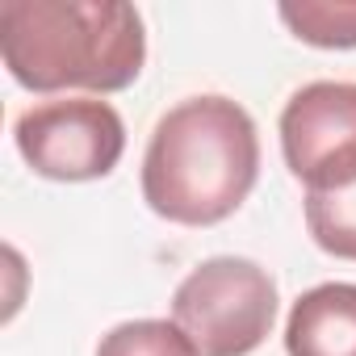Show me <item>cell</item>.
<instances>
[{"label": "cell", "instance_id": "cell-3", "mask_svg": "<svg viewBox=\"0 0 356 356\" xmlns=\"http://www.w3.org/2000/svg\"><path fill=\"white\" fill-rule=\"evenodd\" d=\"M172 323L202 356H248L273 335L277 285L256 260H202L172 293Z\"/></svg>", "mask_w": 356, "mask_h": 356}, {"label": "cell", "instance_id": "cell-4", "mask_svg": "<svg viewBox=\"0 0 356 356\" xmlns=\"http://www.w3.org/2000/svg\"><path fill=\"white\" fill-rule=\"evenodd\" d=\"M22 159L47 181H101L122 163L126 122L101 97H55L30 105L13 126Z\"/></svg>", "mask_w": 356, "mask_h": 356}, {"label": "cell", "instance_id": "cell-1", "mask_svg": "<svg viewBox=\"0 0 356 356\" xmlns=\"http://www.w3.org/2000/svg\"><path fill=\"white\" fill-rule=\"evenodd\" d=\"M260 176V134L252 113L218 92L172 105L143 155V202L181 227L231 218Z\"/></svg>", "mask_w": 356, "mask_h": 356}, {"label": "cell", "instance_id": "cell-2", "mask_svg": "<svg viewBox=\"0 0 356 356\" xmlns=\"http://www.w3.org/2000/svg\"><path fill=\"white\" fill-rule=\"evenodd\" d=\"M0 59L30 92H122L147 63V30L122 0H9Z\"/></svg>", "mask_w": 356, "mask_h": 356}, {"label": "cell", "instance_id": "cell-6", "mask_svg": "<svg viewBox=\"0 0 356 356\" xmlns=\"http://www.w3.org/2000/svg\"><path fill=\"white\" fill-rule=\"evenodd\" d=\"M289 356H356V285L327 281L306 289L285 323Z\"/></svg>", "mask_w": 356, "mask_h": 356}, {"label": "cell", "instance_id": "cell-7", "mask_svg": "<svg viewBox=\"0 0 356 356\" xmlns=\"http://www.w3.org/2000/svg\"><path fill=\"white\" fill-rule=\"evenodd\" d=\"M306 231L327 256L356 260V185L335 193H306Z\"/></svg>", "mask_w": 356, "mask_h": 356}, {"label": "cell", "instance_id": "cell-8", "mask_svg": "<svg viewBox=\"0 0 356 356\" xmlns=\"http://www.w3.org/2000/svg\"><path fill=\"white\" fill-rule=\"evenodd\" d=\"M97 356H202V352L168 318H134V323H118L109 335H101Z\"/></svg>", "mask_w": 356, "mask_h": 356}, {"label": "cell", "instance_id": "cell-5", "mask_svg": "<svg viewBox=\"0 0 356 356\" xmlns=\"http://www.w3.org/2000/svg\"><path fill=\"white\" fill-rule=\"evenodd\" d=\"M281 151L306 193L356 185V84L314 80L281 109Z\"/></svg>", "mask_w": 356, "mask_h": 356}, {"label": "cell", "instance_id": "cell-9", "mask_svg": "<svg viewBox=\"0 0 356 356\" xmlns=\"http://www.w3.org/2000/svg\"><path fill=\"white\" fill-rule=\"evenodd\" d=\"M281 22L293 30V38L323 47V51H352L356 47V5H281Z\"/></svg>", "mask_w": 356, "mask_h": 356}]
</instances>
